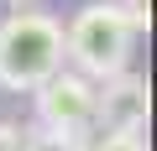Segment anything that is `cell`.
Returning <instances> with one entry per match:
<instances>
[{"mask_svg": "<svg viewBox=\"0 0 157 151\" xmlns=\"http://www.w3.org/2000/svg\"><path fill=\"white\" fill-rule=\"evenodd\" d=\"M58 68H63V21L42 11H16L11 21H0V89L32 94Z\"/></svg>", "mask_w": 157, "mask_h": 151, "instance_id": "1", "label": "cell"}, {"mask_svg": "<svg viewBox=\"0 0 157 151\" xmlns=\"http://www.w3.org/2000/svg\"><path fill=\"white\" fill-rule=\"evenodd\" d=\"M131 47H136V31L126 21V11L115 0H100V5H84L73 16V26L63 31V52L78 63L84 78H110L131 63Z\"/></svg>", "mask_w": 157, "mask_h": 151, "instance_id": "2", "label": "cell"}, {"mask_svg": "<svg viewBox=\"0 0 157 151\" xmlns=\"http://www.w3.org/2000/svg\"><path fill=\"white\" fill-rule=\"evenodd\" d=\"M37 94V120L47 130H68V135H84L94 125V84L84 78V73H47V78L32 89Z\"/></svg>", "mask_w": 157, "mask_h": 151, "instance_id": "3", "label": "cell"}, {"mask_svg": "<svg viewBox=\"0 0 157 151\" xmlns=\"http://www.w3.org/2000/svg\"><path fill=\"white\" fill-rule=\"evenodd\" d=\"M94 125L105 130H141L147 125V84L136 73H110L105 89H94Z\"/></svg>", "mask_w": 157, "mask_h": 151, "instance_id": "4", "label": "cell"}, {"mask_svg": "<svg viewBox=\"0 0 157 151\" xmlns=\"http://www.w3.org/2000/svg\"><path fill=\"white\" fill-rule=\"evenodd\" d=\"M21 151H89L84 141H78V135H68V130H32L26 141H21Z\"/></svg>", "mask_w": 157, "mask_h": 151, "instance_id": "5", "label": "cell"}, {"mask_svg": "<svg viewBox=\"0 0 157 151\" xmlns=\"http://www.w3.org/2000/svg\"><path fill=\"white\" fill-rule=\"evenodd\" d=\"M89 151H147V141H141V130H105Z\"/></svg>", "mask_w": 157, "mask_h": 151, "instance_id": "6", "label": "cell"}, {"mask_svg": "<svg viewBox=\"0 0 157 151\" xmlns=\"http://www.w3.org/2000/svg\"><path fill=\"white\" fill-rule=\"evenodd\" d=\"M121 11H126V21H131V31H136V37L152 26V0H126Z\"/></svg>", "mask_w": 157, "mask_h": 151, "instance_id": "7", "label": "cell"}, {"mask_svg": "<svg viewBox=\"0 0 157 151\" xmlns=\"http://www.w3.org/2000/svg\"><path fill=\"white\" fill-rule=\"evenodd\" d=\"M21 141H26V130H16V125L0 120V151H21Z\"/></svg>", "mask_w": 157, "mask_h": 151, "instance_id": "8", "label": "cell"}, {"mask_svg": "<svg viewBox=\"0 0 157 151\" xmlns=\"http://www.w3.org/2000/svg\"><path fill=\"white\" fill-rule=\"evenodd\" d=\"M16 5H32V0H16Z\"/></svg>", "mask_w": 157, "mask_h": 151, "instance_id": "9", "label": "cell"}]
</instances>
